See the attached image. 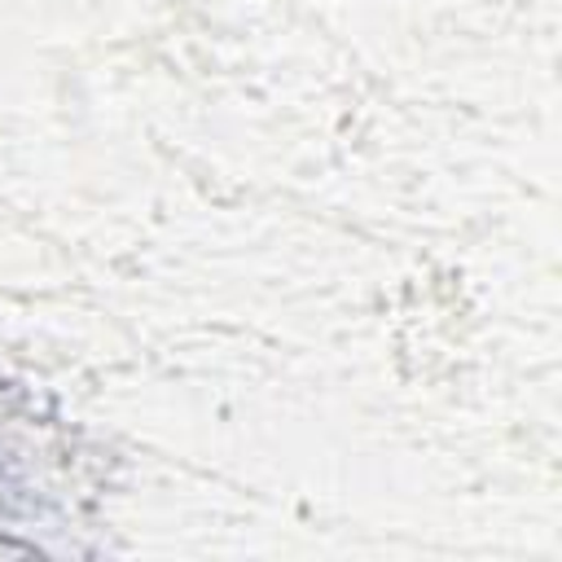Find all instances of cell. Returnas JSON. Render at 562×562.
Segmentation results:
<instances>
[{"mask_svg": "<svg viewBox=\"0 0 562 562\" xmlns=\"http://www.w3.org/2000/svg\"><path fill=\"white\" fill-rule=\"evenodd\" d=\"M31 457H40V452H31L22 443L18 422L0 404V549H13V544L35 549V544H48L40 536V527L48 522V501L40 492H48V487H44V479H40V470H35Z\"/></svg>", "mask_w": 562, "mask_h": 562, "instance_id": "6da1fadb", "label": "cell"}]
</instances>
